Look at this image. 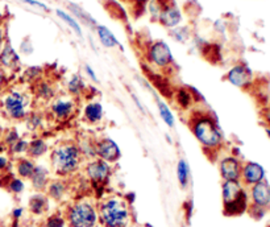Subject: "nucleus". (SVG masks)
<instances>
[{"instance_id": "nucleus-1", "label": "nucleus", "mask_w": 270, "mask_h": 227, "mask_svg": "<svg viewBox=\"0 0 270 227\" xmlns=\"http://www.w3.org/2000/svg\"><path fill=\"white\" fill-rule=\"evenodd\" d=\"M83 161L81 151L75 141L65 140L58 143L51 152L53 172L59 177H67L79 170Z\"/></svg>"}, {"instance_id": "nucleus-2", "label": "nucleus", "mask_w": 270, "mask_h": 227, "mask_svg": "<svg viewBox=\"0 0 270 227\" xmlns=\"http://www.w3.org/2000/svg\"><path fill=\"white\" fill-rule=\"evenodd\" d=\"M191 132L202 147L209 151H216L223 144V133L215 117L207 113H197L189 119Z\"/></svg>"}, {"instance_id": "nucleus-3", "label": "nucleus", "mask_w": 270, "mask_h": 227, "mask_svg": "<svg viewBox=\"0 0 270 227\" xmlns=\"http://www.w3.org/2000/svg\"><path fill=\"white\" fill-rule=\"evenodd\" d=\"M98 218L105 227H127L131 212L127 201L120 197H109L98 208Z\"/></svg>"}, {"instance_id": "nucleus-4", "label": "nucleus", "mask_w": 270, "mask_h": 227, "mask_svg": "<svg viewBox=\"0 0 270 227\" xmlns=\"http://www.w3.org/2000/svg\"><path fill=\"white\" fill-rule=\"evenodd\" d=\"M32 97L25 91L11 90L1 99V110L4 115L13 121L25 120L31 113Z\"/></svg>"}, {"instance_id": "nucleus-5", "label": "nucleus", "mask_w": 270, "mask_h": 227, "mask_svg": "<svg viewBox=\"0 0 270 227\" xmlns=\"http://www.w3.org/2000/svg\"><path fill=\"white\" fill-rule=\"evenodd\" d=\"M221 188L224 214L229 217L243 214L248 208V197L240 181H224Z\"/></svg>"}, {"instance_id": "nucleus-6", "label": "nucleus", "mask_w": 270, "mask_h": 227, "mask_svg": "<svg viewBox=\"0 0 270 227\" xmlns=\"http://www.w3.org/2000/svg\"><path fill=\"white\" fill-rule=\"evenodd\" d=\"M70 227H95L98 222V210L90 201L81 200L70 205L65 217Z\"/></svg>"}, {"instance_id": "nucleus-7", "label": "nucleus", "mask_w": 270, "mask_h": 227, "mask_svg": "<svg viewBox=\"0 0 270 227\" xmlns=\"http://www.w3.org/2000/svg\"><path fill=\"white\" fill-rule=\"evenodd\" d=\"M85 173L94 186H103L108 181L112 173L111 164L97 157L90 160L85 167Z\"/></svg>"}, {"instance_id": "nucleus-8", "label": "nucleus", "mask_w": 270, "mask_h": 227, "mask_svg": "<svg viewBox=\"0 0 270 227\" xmlns=\"http://www.w3.org/2000/svg\"><path fill=\"white\" fill-rule=\"evenodd\" d=\"M52 116L58 121L69 120L77 111V101L73 97L67 95H57L51 103Z\"/></svg>"}, {"instance_id": "nucleus-9", "label": "nucleus", "mask_w": 270, "mask_h": 227, "mask_svg": "<svg viewBox=\"0 0 270 227\" xmlns=\"http://www.w3.org/2000/svg\"><path fill=\"white\" fill-rule=\"evenodd\" d=\"M148 59L153 66L163 70L173 63V55L167 44L163 41H156L148 51Z\"/></svg>"}, {"instance_id": "nucleus-10", "label": "nucleus", "mask_w": 270, "mask_h": 227, "mask_svg": "<svg viewBox=\"0 0 270 227\" xmlns=\"http://www.w3.org/2000/svg\"><path fill=\"white\" fill-rule=\"evenodd\" d=\"M97 156L108 164H112L119 161L121 152L115 140L109 137H101L97 139Z\"/></svg>"}, {"instance_id": "nucleus-11", "label": "nucleus", "mask_w": 270, "mask_h": 227, "mask_svg": "<svg viewBox=\"0 0 270 227\" xmlns=\"http://www.w3.org/2000/svg\"><path fill=\"white\" fill-rule=\"evenodd\" d=\"M243 164L235 156H224L219 161L220 176L224 181H240Z\"/></svg>"}, {"instance_id": "nucleus-12", "label": "nucleus", "mask_w": 270, "mask_h": 227, "mask_svg": "<svg viewBox=\"0 0 270 227\" xmlns=\"http://www.w3.org/2000/svg\"><path fill=\"white\" fill-rule=\"evenodd\" d=\"M227 79L233 86L244 89L251 85L252 71L247 65H236L227 73Z\"/></svg>"}, {"instance_id": "nucleus-13", "label": "nucleus", "mask_w": 270, "mask_h": 227, "mask_svg": "<svg viewBox=\"0 0 270 227\" xmlns=\"http://www.w3.org/2000/svg\"><path fill=\"white\" fill-rule=\"evenodd\" d=\"M264 177H265V170L257 163H247L241 168V178L240 180L243 181L245 185L253 186V185L264 181Z\"/></svg>"}, {"instance_id": "nucleus-14", "label": "nucleus", "mask_w": 270, "mask_h": 227, "mask_svg": "<svg viewBox=\"0 0 270 227\" xmlns=\"http://www.w3.org/2000/svg\"><path fill=\"white\" fill-rule=\"evenodd\" d=\"M252 201L257 209H267L270 206V186L265 181L252 186Z\"/></svg>"}, {"instance_id": "nucleus-15", "label": "nucleus", "mask_w": 270, "mask_h": 227, "mask_svg": "<svg viewBox=\"0 0 270 227\" xmlns=\"http://www.w3.org/2000/svg\"><path fill=\"white\" fill-rule=\"evenodd\" d=\"M29 180H31V184L35 188V190L43 192L47 189L48 184L51 181V170L44 165H36L35 172Z\"/></svg>"}, {"instance_id": "nucleus-16", "label": "nucleus", "mask_w": 270, "mask_h": 227, "mask_svg": "<svg viewBox=\"0 0 270 227\" xmlns=\"http://www.w3.org/2000/svg\"><path fill=\"white\" fill-rule=\"evenodd\" d=\"M20 57L15 52V49L11 47V44H5L0 52V67L1 69H9L15 70L19 66Z\"/></svg>"}, {"instance_id": "nucleus-17", "label": "nucleus", "mask_w": 270, "mask_h": 227, "mask_svg": "<svg viewBox=\"0 0 270 227\" xmlns=\"http://www.w3.org/2000/svg\"><path fill=\"white\" fill-rule=\"evenodd\" d=\"M33 94H35L36 98L41 99L44 102H49V101H53L57 97V91L54 89L53 83L40 79L33 86Z\"/></svg>"}, {"instance_id": "nucleus-18", "label": "nucleus", "mask_w": 270, "mask_h": 227, "mask_svg": "<svg viewBox=\"0 0 270 227\" xmlns=\"http://www.w3.org/2000/svg\"><path fill=\"white\" fill-rule=\"evenodd\" d=\"M105 116V110L101 103L97 101H91L85 106L83 110V117L86 121H89L90 124H98L103 120Z\"/></svg>"}, {"instance_id": "nucleus-19", "label": "nucleus", "mask_w": 270, "mask_h": 227, "mask_svg": "<svg viewBox=\"0 0 270 227\" xmlns=\"http://www.w3.org/2000/svg\"><path fill=\"white\" fill-rule=\"evenodd\" d=\"M35 168H36L35 160H32L29 157L21 156L16 159L15 169L16 173H17V176H19L20 178L29 180L32 177V174H33V172H35Z\"/></svg>"}, {"instance_id": "nucleus-20", "label": "nucleus", "mask_w": 270, "mask_h": 227, "mask_svg": "<svg viewBox=\"0 0 270 227\" xmlns=\"http://www.w3.org/2000/svg\"><path fill=\"white\" fill-rule=\"evenodd\" d=\"M49 151V145L43 137H35L29 140V147H28L27 157L32 159V160H37L40 157H43L44 155H47Z\"/></svg>"}, {"instance_id": "nucleus-21", "label": "nucleus", "mask_w": 270, "mask_h": 227, "mask_svg": "<svg viewBox=\"0 0 270 227\" xmlns=\"http://www.w3.org/2000/svg\"><path fill=\"white\" fill-rule=\"evenodd\" d=\"M47 194L54 201H61L65 194L67 193V184L65 180L57 178V180H51L47 186Z\"/></svg>"}, {"instance_id": "nucleus-22", "label": "nucleus", "mask_w": 270, "mask_h": 227, "mask_svg": "<svg viewBox=\"0 0 270 227\" xmlns=\"http://www.w3.org/2000/svg\"><path fill=\"white\" fill-rule=\"evenodd\" d=\"M78 148L81 151L82 157L85 160H94L97 159V140L93 137H82L81 141H78Z\"/></svg>"}, {"instance_id": "nucleus-23", "label": "nucleus", "mask_w": 270, "mask_h": 227, "mask_svg": "<svg viewBox=\"0 0 270 227\" xmlns=\"http://www.w3.org/2000/svg\"><path fill=\"white\" fill-rule=\"evenodd\" d=\"M48 210V196L40 192L29 200V212L35 216H41Z\"/></svg>"}, {"instance_id": "nucleus-24", "label": "nucleus", "mask_w": 270, "mask_h": 227, "mask_svg": "<svg viewBox=\"0 0 270 227\" xmlns=\"http://www.w3.org/2000/svg\"><path fill=\"white\" fill-rule=\"evenodd\" d=\"M174 99H175V103L179 109L189 110L194 103V94H191V91L187 90L186 87H179L174 93Z\"/></svg>"}, {"instance_id": "nucleus-25", "label": "nucleus", "mask_w": 270, "mask_h": 227, "mask_svg": "<svg viewBox=\"0 0 270 227\" xmlns=\"http://www.w3.org/2000/svg\"><path fill=\"white\" fill-rule=\"evenodd\" d=\"M66 87H67V94L70 97H73V98H77V97L83 94L86 83L81 75L73 74L70 77L69 81H67V83H66Z\"/></svg>"}, {"instance_id": "nucleus-26", "label": "nucleus", "mask_w": 270, "mask_h": 227, "mask_svg": "<svg viewBox=\"0 0 270 227\" xmlns=\"http://www.w3.org/2000/svg\"><path fill=\"white\" fill-rule=\"evenodd\" d=\"M97 33L99 40H101V43L103 44L106 48L120 47V43L117 41L115 35H113L107 27H105V25H97Z\"/></svg>"}, {"instance_id": "nucleus-27", "label": "nucleus", "mask_w": 270, "mask_h": 227, "mask_svg": "<svg viewBox=\"0 0 270 227\" xmlns=\"http://www.w3.org/2000/svg\"><path fill=\"white\" fill-rule=\"evenodd\" d=\"M155 98L156 102H157V107H159V113L160 115H161L162 120L165 121V124L167 125V127L171 128L174 125V123H175V117H174L173 113H171V110L169 109V106H167L163 101H161L157 95H155Z\"/></svg>"}, {"instance_id": "nucleus-28", "label": "nucleus", "mask_w": 270, "mask_h": 227, "mask_svg": "<svg viewBox=\"0 0 270 227\" xmlns=\"http://www.w3.org/2000/svg\"><path fill=\"white\" fill-rule=\"evenodd\" d=\"M189 164L183 159L177 163V178L182 188H186L189 185Z\"/></svg>"}, {"instance_id": "nucleus-29", "label": "nucleus", "mask_w": 270, "mask_h": 227, "mask_svg": "<svg viewBox=\"0 0 270 227\" xmlns=\"http://www.w3.org/2000/svg\"><path fill=\"white\" fill-rule=\"evenodd\" d=\"M55 13H57V16L59 17L61 20H63L67 25H69L71 29H73L75 33H77V36H79V37H82V29L81 27H79V24H78V21L74 17H71V16L69 15V13H66L65 11H62V9H55Z\"/></svg>"}, {"instance_id": "nucleus-30", "label": "nucleus", "mask_w": 270, "mask_h": 227, "mask_svg": "<svg viewBox=\"0 0 270 227\" xmlns=\"http://www.w3.org/2000/svg\"><path fill=\"white\" fill-rule=\"evenodd\" d=\"M28 147H29V140H27V139H20V140H17L13 145H11L9 147V153H11L12 156H19L21 157L23 155H27L28 152Z\"/></svg>"}, {"instance_id": "nucleus-31", "label": "nucleus", "mask_w": 270, "mask_h": 227, "mask_svg": "<svg viewBox=\"0 0 270 227\" xmlns=\"http://www.w3.org/2000/svg\"><path fill=\"white\" fill-rule=\"evenodd\" d=\"M21 136H20V132L17 131V128L15 127H11V128L5 129L3 131V137H1V140H3V145H7L8 148L13 145L17 140H20Z\"/></svg>"}, {"instance_id": "nucleus-32", "label": "nucleus", "mask_w": 270, "mask_h": 227, "mask_svg": "<svg viewBox=\"0 0 270 227\" xmlns=\"http://www.w3.org/2000/svg\"><path fill=\"white\" fill-rule=\"evenodd\" d=\"M7 189L11 193H13V194H20V193L24 192L25 184H24L23 178H20V177H12L8 181Z\"/></svg>"}, {"instance_id": "nucleus-33", "label": "nucleus", "mask_w": 270, "mask_h": 227, "mask_svg": "<svg viewBox=\"0 0 270 227\" xmlns=\"http://www.w3.org/2000/svg\"><path fill=\"white\" fill-rule=\"evenodd\" d=\"M28 124V128L32 129V131H36V129H39L43 127V116H41V114L37 113H29V115L25 119Z\"/></svg>"}, {"instance_id": "nucleus-34", "label": "nucleus", "mask_w": 270, "mask_h": 227, "mask_svg": "<svg viewBox=\"0 0 270 227\" xmlns=\"http://www.w3.org/2000/svg\"><path fill=\"white\" fill-rule=\"evenodd\" d=\"M41 74H43V69H41V67L32 66L25 70V73H24V77H25V79H27L28 82L36 83L37 81H40V79H41Z\"/></svg>"}, {"instance_id": "nucleus-35", "label": "nucleus", "mask_w": 270, "mask_h": 227, "mask_svg": "<svg viewBox=\"0 0 270 227\" xmlns=\"http://www.w3.org/2000/svg\"><path fill=\"white\" fill-rule=\"evenodd\" d=\"M66 220L65 217L58 216V214H53L45 221V225L44 227H65Z\"/></svg>"}, {"instance_id": "nucleus-36", "label": "nucleus", "mask_w": 270, "mask_h": 227, "mask_svg": "<svg viewBox=\"0 0 270 227\" xmlns=\"http://www.w3.org/2000/svg\"><path fill=\"white\" fill-rule=\"evenodd\" d=\"M70 9H71V11H73L75 15L79 16V17H81V19L83 20L86 24H95V20H94L93 17L89 15V13H86L83 9H81L79 7H77V5L71 4V5H70Z\"/></svg>"}, {"instance_id": "nucleus-37", "label": "nucleus", "mask_w": 270, "mask_h": 227, "mask_svg": "<svg viewBox=\"0 0 270 227\" xmlns=\"http://www.w3.org/2000/svg\"><path fill=\"white\" fill-rule=\"evenodd\" d=\"M9 167V159H8L5 155H0V172H4L7 170V168Z\"/></svg>"}, {"instance_id": "nucleus-38", "label": "nucleus", "mask_w": 270, "mask_h": 227, "mask_svg": "<svg viewBox=\"0 0 270 227\" xmlns=\"http://www.w3.org/2000/svg\"><path fill=\"white\" fill-rule=\"evenodd\" d=\"M85 70H86V73H87V75H89L90 78L93 79L94 82H95V83L99 82V79H98L97 74H95V71H94V69L91 66H90V65H86Z\"/></svg>"}, {"instance_id": "nucleus-39", "label": "nucleus", "mask_w": 270, "mask_h": 227, "mask_svg": "<svg viewBox=\"0 0 270 227\" xmlns=\"http://www.w3.org/2000/svg\"><path fill=\"white\" fill-rule=\"evenodd\" d=\"M24 3L27 4H31V5H36V7H40L43 8V9H45V11H48V7L45 5L44 3H41V1H37V0H23Z\"/></svg>"}, {"instance_id": "nucleus-40", "label": "nucleus", "mask_w": 270, "mask_h": 227, "mask_svg": "<svg viewBox=\"0 0 270 227\" xmlns=\"http://www.w3.org/2000/svg\"><path fill=\"white\" fill-rule=\"evenodd\" d=\"M12 216H13V218H15V220H19L20 217L23 216V209H21V208L13 209V212H12Z\"/></svg>"}, {"instance_id": "nucleus-41", "label": "nucleus", "mask_w": 270, "mask_h": 227, "mask_svg": "<svg viewBox=\"0 0 270 227\" xmlns=\"http://www.w3.org/2000/svg\"><path fill=\"white\" fill-rule=\"evenodd\" d=\"M4 82H5V73H4V70L0 67V89L3 87Z\"/></svg>"}, {"instance_id": "nucleus-42", "label": "nucleus", "mask_w": 270, "mask_h": 227, "mask_svg": "<svg viewBox=\"0 0 270 227\" xmlns=\"http://www.w3.org/2000/svg\"><path fill=\"white\" fill-rule=\"evenodd\" d=\"M129 1H132L135 5H144V4L147 3V1H149V0H129Z\"/></svg>"}, {"instance_id": "nucleus-43", "label": "nucleus", "mask_w": 270, "mask_h": 227, "mask_svg": "<svg viewBox=\"0 0 270 227\" xmlns=\"http://www.w3.org/2000/svg\"><path fill=\"white\" fill-rule=\"evenodd\" d=\"M3 41H4V35H3V31L0 29V48H1V45H3Z\"/></svg>"}, {"instance_id": "nucleus-44", "label": "nucleus", "mask_w": 270, "mask_h": 227, "mask_svg": "<svg viewBox=\"0 0 270 227\" xmlns=\"http://www.w3.org/2000/svg\"><path fill=\"white\" fill-rule=\"evenodd\" d=\"M1 137H3V128L0 127V141H1Z\"/></svg>"}, {"instance_id": "nucleus-45", "label": "nucleus", "mask_w": 270, "mask_h": 227, "mask_svg": "<svg viewBox=\"0 0 270 227\" xmlns=\"http://www.w3.org/2000/svg\"><path fill=\"white\" fill-rule=\"evenodd\" d=\"M4 151V148H3V144H0V155H1V152H3Z\"/></svg>"}, {"instance_id": "nucleus-46", "label": "nucleus", "mask_w": 270, "mask_h": 227, "mask_svg": "<svg viewBox=\"0 0 270 227\" xmlns=\"http://www.w3.org/2000/svg\"><path fill=\"white\" fill-rule=\"evenodd\" d=\"M267 132H268V135H269V136H270V128L267 129Z\"/></svg>"}, {"instance_id": "nucleus-47", "label": "nucleus", "mask_w": 270, "mask_h": 227, "mask_svg": "<svg viewBox=\"0 0 270 227\" xmlns=\"http://www.w3.org/2000/svg\"><path fill=\"white\" fill-rule=\"evenodd\" d=\"M268 227H270V225H269V226H268Z\"/></svg>"}, {"instance_id": "nucleus-48", "label": "nucleus", "mask_w": 270, "mask_h": 227, "mask_svg": "<svg viewBox=\"0 0 270 227\" xmlns=\"http://www.w3.org/2000/svg\"><path fill=\"white\" fill-rule=\"evenodd\" d=\"M29 227H32V226H29Z\"/></svg>"}]
</instances>
